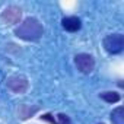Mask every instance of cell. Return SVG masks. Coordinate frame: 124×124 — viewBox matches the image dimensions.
I'll return each instance as SVG.
<instances>
[{"instance_id": "cell-4", "label": "cell", "mask_w": 124, "mask_h": 124, "mask_svg": "<svg viewBox=\"0 0 124 124\" xmlns=\"http://www.w3.org/2000/svg\"><path fill=\"white\" fill-rule=\"evenodd\" d=\"M6 86L13 93H25L29 88V83L28 79L23 76H10L6 82Z\"/></svg>"}, {"instance_id": "cell-8", "label": "cell", "mask_w": 124, "mask_h": 124, "mask_svg": "<svg viewBox=\"0 0 124 124\" xmlns=\"http://www.w3.org/2000/svg\"><path fill=\"white\" fill-rule=\"evenodd\" d=\"M99 98H101V99H104V101H105V102H108V104H115V102H118V101L121 99V95H120L118 92L107 91V92L99 93Z\"/></svg>"}, {"instance_id": "cell-7", "label": "cell", "mask_w": 124, "mask_h": 124, "mask_svg": "<svg viewBox=\"0 0 124 124\" xmlns=\"http://www.w3.org/2000/svg\"><path fill=\"white\" fill-rule=\"evenodd\" d=\"M38 111V107H29L26 104H22L18 109V115L21 120H28L29 117H32L35 112Z\"/></svg>"}, {"instance_id": "cell-9", "label": "cell", "mask_w": 124, "mask_h": 124, "mask_svg": "<svg viewBox=\"0 0 124 124\" xmlns=\"http://www.w3.org/2000/svg\"><path fill=\"white\" fill-rule=\"evenodd\" d=\"M109 118H111L112 124H124V108L118 107V108L112 109Z\"/></svg>"}, {"instance_id": "cell-5", "label": "cell", "mask_w": 124, "mask_h": 124, "mask_svg": "<svg viewBox=\"0 0 124 124\" xmlns=\"http://www.w3.org/2000/svg\"><path fill=\"white\" fill-rule=\"evenodd\" d=\"M2 21L6 25H16L19 23L21 18H22V10L18 6H8L3 12H2Z\"/></svg>"}, {"instance_id": "cell-3", "label": "cell", "mask_w": 124, "mask_h": 124, "mask_svg": "<svg viewBox=\"0 0 124 124\" xmlns=\"http://www.w3.org/2000/svg\"><path fill=\"white\" fill-rule=\"evenodd\" d=\"M75 64L80 73L89 75L95 67V58L91 54L80 53V54H76V57H75Z\"/></svg>"}, {"instance_id": "cell-6", "label": "cell", "mask_w": 124, "mask_h": 124, "mask_svg": "<svg viewBox=\"0 0 124 124\" xmlns=\"http://www.w3.org/2000/svg\"><path fill=\"white\" fill-rule=\"evenodd\" d=\"M61 26L69 32H76L82 28V22L78 16H66L61 19Z\"/></svg>"}, {"instance_id": "cell-11", "label": "cell", "mask_w": 124, "mask_h": 124, "mask_svg": "<svg viewBox=\"0 0 124 124\" xmlns=\"http://www.w3.org/2000/svg\"><path fill=\"white\" fill-rule=\"evenodd\" d=\"M39 118H41L42 121H47V123H50V124H55V117H54L53 114H50V112H45V114H42Z\"/></svg>"}, {"instance_id": "cell-2", "label": "cell", "mask_w": 124, "mask_h": 124, "mask_svg": "<svg viewBox=\"0 0 124 124\" xmlns=\"http://www.w3.org/2000/svg\"><path fill=\"white\" fill-rule=\"evenodd\" d=\"M104 48L109 54H120L124 50V35L111 34L104 38Z\"/></svg>"}, {"instance_id": "cell-10", "label": "cell", "mask_w": 124, "mask_h": 124, "mask_svg": "<svg viewBox=\"0 0 124 124\" xmlns=\"http://www.w3.org/2000/svg\"><path fill=\"white\" fill-rule=\"evenodd\" d=\"M55 124H72V121H70L69 115L60 112V114L55 115Z\"/></svg>"}, {"instance_id": "cell-1", "label": "cell", "mask_w": 124, "mask_h": 124, "mask_svg": "<svg viewBox=\"0 0 124 124\" xmlns=\"http://www.w3.org/2000/svg\"><path fill=\"white\" fill-rule=\"evenodd\" d=\"M44 34V28L37 18H26L15 28V35L23 41H38Z\"/></svg>"}]
</instances>
